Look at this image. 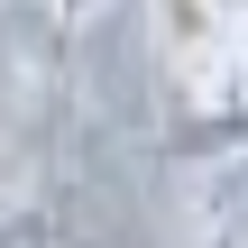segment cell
I'll list each match as a JSON object with an SVG mask.
<instances>
[{"mask_svg":"<svg viewBox=\"0 0 248 248\" xmlns=\"http://www.w3.org/2000/svg\"><path fill=\"white\" fill-rule=\"evenodd\" d=\"M221 28H230V0H156V55L184 110L221 92Z\"/></svg>","mask_w":248,"mask_h":248,"instance_id":"cell-1","label":"cell"},{"mask_svg":"<svg viewBox=\"0 0 248 248\" xmlns=\"http://www.w3.org/2000/svg\"><path fill=\"white\" fill-rule=\"evenodd\" d=\"M166 156L175 166H230V156H248V92L212 101V110H184L175 138H166Z\"/></svg>","mask_w":248,"mask_h":248,"instance_id":"cell-2","label":"cell"},{"mask_svg":"<svg viewBox=\"0 0 248 248\" xmlns=\"http://www.w3.org/2000/svg\"><path fill=\"white\" fill-rule=\"evenodd\" d=\"M0 248H101V239H92V230H74L64 212L18 202V212H0Z\"/></svg>","mask_w":248,"mask_h":248,"instance_id":"cell-3","label":"cell"},{"mask_svg":"<svg viewBox=\"0 0 248 248\" xmlns=\"http://www.w3.org/2000/svg\"><path fill=\"white\" fill-rule=\"evenodd\" d=\"M230 92H248V0H230V28H221V92L212 101H230Z\"/></svg>","mask_w":248,"mask_h":248,"instance_id":"cell-4","label":"cell"},{"mask_svg":"<svg viewBox=\"0 0 248 248\" xmlns=\"http://www.w3.org/2000/svg\"><path fill=\"white\" fill-rule=\"evenodd\" d=\"M92 9H101V0H55V18H64V28H74V18H92Z\"/></svg>","mask_w":248,"mask_h":248,"instance_id":"cell-5","label":"cell"},{"mask_svg":"<svg viewBox=\"0 0 248 248\" xmlns=\"http://www.w3.org/2000/svg\"><path fill=\"white\" fill-rule=\"evenodd\" d=\"M221 248H248V221H239V230H230V239H221Z\"/></svg>","mask_w":248,"mask_h":248,"instance_id":"cell-6","label":"cell"}]
</instances>
